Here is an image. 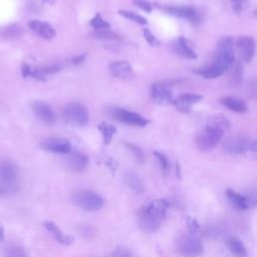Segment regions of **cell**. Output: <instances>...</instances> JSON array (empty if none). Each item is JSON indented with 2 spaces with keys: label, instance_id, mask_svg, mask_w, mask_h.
Masks as SVG:
<instances>
[{
  "label": "cell",
  "instance_id": "37",
  "mask_svg": "<svg viewBox=\"0 0 257 257\" xmlns=\"http://www.w3.org/2000/svg\"><path fill=\"white\" fill-rule=\"evenodd\" d=\"M154 155H155V157L159 161V164L162 167V169L164 171L168 170V168H169V161H168L167 157L165 155H163V154L159 153V152H154Z\"/></svg>",
  "mask_w": 257,
  "mask_h": 257
},
{
  "label": "cell",
  "instance_id": "40",
  "mask_svg": "<svg viewBox=\"0 0 257 257\" xmlns=\"http://www.w3.org/2000/svg\"><path fill=\"white\" fill-rule=\"evenodd\" d=\"M143 33H144V38L146 39V40L149 42L150 45H155L157 43V40L155 36H154V34L148 28H145L143 30Z\"/></svg>",
  "mask_w": 257,
  "mask_h": 257
},
{
  "label": "cell",
  "instance_id": "42",
  "mask_svg": "<svg viewBox=\"0 0 257 257\" xmlns=\"http://www.w3.org/2000/svg\"><path fill=\"white\" fill-rule=\"evenodd\" d=\"M4 239V230L2 228V226L0 225V242H2Z\"/></svg>",
  "mask_w": 257,
  "mask_h": 257
},
{
  "label": "cell",
  "instance_id": "12",
  "mask_svg": "<svg viewBox=\"0 0 257 257\" xmlns=\"http://www.w3.org/2000/svg\"><path fill=\"white\" fill-rule=\"evenodd\" d=\"M40 147L47 152L58 153V154H67L72 151L71 142L62 138H48L42 141Z\"/></svg>",
  "mask_w": 257,
  "mask_h": 257
},
{
  "label": "cell",
  "instance_id": "43",
  "mask_svg": "<svg viewBox=\"0 0 257 257\" xmlns=\"http://www.w3.org/2000/svg\"><path fill=\"white\" fill-rule=\"evenodd\" d=\"M44 3H48V4H54L56 0H43Z\"/></svg>",
  "mask_w": 257,
  "mask_h": 257
},
{
  "label": "cell",
  "instance_id": "24",
  "mask_svg": "<svg viewBox=\"0 0 257 257\" xmlns=\"http://www.w3.org/2000/svg\"><path fill=\"white\" fill-rule=\"evenodd\" d=\"M125 183L129 188H131V189L135 192L141 193L145 190V187H144L142 180L139 178L138 175L133 173V172H128L125 175Z\"/></svg>",
  "mask_w": 257,
  "mask_h": 257
},
{
  "label": "cell",
  "instance_id": "31",
  "mask_svg": "<svg viewBox=\"0 0 257 257\" xmlns=\"http://www.w3.org/2000/svg\"><path fill=\"white\" fill-rule=\"evenodd\" d=\"M6 257H28L24 248L17 244H10L5 251Z\"/></svg>",
  "mask_w": 257,
  "mask_h": 257
},
{
  "label": "cell",
  "instance_id": "6",
  "mask_svg": "<svg viewBox=\"0 0 257 257\" xmlns=\"http://www.w3.org/2000/svg\"><path fill=\"white\" fill-rule=\"evenodd\" d=\"M110 116L118 122H121L134 127H146L150 122L148 119L144 118L139 114L119 108L111 109Z\"/></svg>",
  "mask_w": 257,
  "mask_h": 257
},
{
  "label": "cell",
  "instance_id": "2",
  "mask_svg": "<svg viewBox=\"0 0 257 257\" xmlns=\"http://www.w3.org/2000/svg\"><path fill=\"white\" fill-rule=\"evenodd\" d=\"M234 59L235 56L232 39L230 37H224L218 43L213 64L221 67L222 70L226 72L230 70L234 64Z\"/></svg>",
  "mask_w": 257,
  "mask_h": 257
},
{
  "label": "cell",
  "instance_id": "27",
  "mask_svg": "<svg viewBox=\"0 0 257 257\" xmlns=\"http://www.w3.org/2000/svg\"><path fill=\"white\" fill-rule=\"evenodd\" d=\"M99 130L102 136V140H104L105 145H109L112 142L114 136L117 134V128L105 122H102L99 126Z\"/></svg>",
  "mask_w": 257,
  "mask_h": 257
},
{
  "label": "cell",
  "instance_id": "23",
  "mask_svg": "<svg viewBox=\"0 0 257 257\" xmlns=\"http://www.w3.org/2000/svg\"><path fill=\"white\" fill-rule=\"evenodd\" d=\"M227 246L230 252L236 257H247V250L238 238L231 237L227 240Z\"/></svg>",
  "mask_w": 257,
  "mask_h": 257
},
{
  "label": "cell",
  "instance_id": "7",
  "mask_svg": "<svg viewBox=\"0 0 257 257\" xmlns=\"http://www.w3.org/2000/svg\"><path fill=\"white\" fill-rule=\"evenodd\" d=\"M177 250L184 257H199L204 247L202 242L194 236H183L177 242Z\"/></svg>",
  "mask_w": 257,
  "mask_h": 257
},
{
  "label": "cell",
  "instance_id": "30",
  "mask_svg": "<svg viewBox=\"0 0 257 257\" xmlns=\"http://www.w3.org/2000/svg\"><path fill=\"white\" fill-rule=\"evenodd\" d=\"M90 25L93 28H95L96 30H105V29H109L111 27L110 23L102 19L100 13H97L94 16V19L90 21Z\"/></svg>",
  "mask_w": 257,
  "mask_h": 257
},
{
  "label": "cell",
  "instance_id": "19",
  "mask_svg": "<svg viewBox=\"0 0 257 257\" xmlns=\"http://www.w3.org/2000/svg\"><path fill=\"white\" fill-rule=\"evenodd\" d=\"M203 99L202 96L197 95V94H182L178 97L176 100H173V104L177 107L178 110L182 112H188L189 111V108L191 105L196 104V102H199Z\"/></svg>",
  "mask_w": 257,
  "mask_h": 257
},
{
  "label": "cell",
  "instance_id": "18",
  "mask_svg": "<svg viewBox=\"0 0 257 257\" xmlns=\"http://www.w3.org/2000/svg\"><path fill=\"white\" fill-rule=\"evenodd\" d=\"M226 195H227L229 202L232 204V206L236 208L237 210L245 211L250 208L251 201L248 197L239 194L236 191L231 190V189H227Z\"/></svg>",
  "mask_w": 257,
  "mask_h": 257
},
{
  "label": "cell",
  "instance_id": "14",
  "mask_svg": "<svg viewBox=\"0 0 257 257\" xmlns=\"http://www.w3.org/2000/svg\"><path fill=\"white\" fill-rule=\"evenodd\" d=\"M173 50L175 51V54H177L181 58L188 59H197V54L193 48L192 43L184 37H180L175 40V42L173 43Z\"/></svg>",
  "mask_w": 257,
  "mask_h": 257
},
{
  "label": "cell",
  "instance_id": "39",
  "mask_svg": "<svg viewBox=\"0 0 257 257\" xmlns=\"http://www.w3.org/2000/svg\"><path fill=\"white\" fill-rule=\"evenodd\" d=\"M187 225H188V229H189V231L192 234H195L199 230L198 222L193 218H188L187 219Z\"/></svg>",
  "mask_w": 257,
  "mask_h": 257
},
{
  "label": "cell",
  "instance_id": "1",
  "mask_svg": "<svg viewBox=\"0 0 257 257\" xmlns=\"http://www.w3.org/2000/svg\"><path fill=\"white\" fill-rule=\"evenodd\" d=\"M169 202L165 199L154 200L145 206L139 216L141 228L149 233L157 231L166 219Z\"/></svg>",
  "mask_w": 257,
  "mask_h": 257
},
{
  "label": "cell",
  "instance_id": "26",
  "mask_svg": "<svg viewBox=\"0 0 257 257\" xmlns=\"http://www.w3.org/2000/svg\"><path fill=\"white\" fill-rule=\"evenodd\" d=\"M195 73L201 77H203L204 79H216L220 76L223 75L225 72L222 70L221 67L215 65V64H212L208 67H205V68H202V70H198V71H195Z\"/></svg>",
  "mask_w": 257,
  "mask_h": 257
},
{
  "label": "cell",
  "instance_id": "22",
  "mask_svg": "<svg viewBox=\"0 0 257 257\" xmlns=\"http://www.w3.org/2000/svg\"><path fill=\"white\" fill-rule=\"evenodd\" d=\"M89 164L88 157L81 153H75L73 156H71L67 160V166L74 172L80 173L87 168Z\"/></svg>",
  "mask_w": 257,
  "mask_h": 257
},
{
  "label": "cell",
  "instance_id": "35",
  "mask_svg": "<svg viewBox=\"0 0 257 257\" xmlns=\"http://www.w3.org/2000/svg\"><path fill=\"white\" fill-rule=\"evenodd\" d=\"M230 1L232 3L233 9L237 13L242 12L249 5L248 0H230Z\"/></svg>",
  "mask_w": 257,
  "mask_h": 257
},
{
  "label": "cell",
  "instance_id": "32",
  "mask_svg": "<svg viewBox=\"0 0 257 257\" xmlns=\"http://www.w3.org/2000/svg\"><path fill=\"white\" fill-rule=\"evenodd\" d=\"M125 145L128 148V150L132 152V154H133L135 159L137 161H138L139 163H144V161H145V155H144L143 151L138 146H136L134 144H130V143H126Z\"/></svg>",
  "mask_w": 257,
  "mask_h": 257
},
{
  "label": "cell",
  "instance_id": "34",
  "mask_svg": "<svg viewBox=\"0 0 257 257\" xmlns=\"http://www.w3.org/2000/svg\"><path fill=\"white\" fill-rule=\"evenodd\" d=\"M95 38L99 39V40H119V37L117 34H115L114 32H111L109 29H105V30H97V32L94 33Z\"/></svg>",
  "mask_w": 257,
  "mask_h": 257
},
{
  "label": "cell",
  "instance_id": "13",
  "mask_svg": "<svg viewBox=\"0 0 257 257\" xmlns=\"http://www.w3.org/2000/svg\"><path fill=\"white\" fill-rule=\"evenodd\" d=\"M165 11L171 15L187 20L193 23L199 22L200 20L198 11L190 6H167L165 7Z\"/></svg>",
  "mask_w": 257,
  "mask_h": 257
},
{
  "label": "cell",
  "instance_id": "5",
  "mask_svg": "<svg viewBox=\"0 0 257 257\" xmlns=\"http://www.w3.org/2000/svg\"><path fill=\"white\" fill-rule=\"evenodd\" d=\"M74 202L85 211H98L104 206V201L91 190H79L73 195Z\"/></svg>",
  "mask_w": 257,
  "mask_h": 257
},
{
  "label": "cell",
  "instance_id": "17",
  "mask_svg": "<svg viewBox=\"0 0 257 257\" xmlns=\"http://www.w3.org/2000/svg\"><path fill=\"white\" fill-rule=\"evenodd\" d=\"M237 48L245 61H250L255 54V41L249 37H240L236 41Z\"/></svg>",
  "mask_w": 257,
  "mask_h": 257
},
{
  "label": "cell",
  "instance_id": "10",
  "mask_svg": "<svg viewBox=\"0 0 257 257\" xmlns=\"http://www.w3.org/2000/svg\"><path fill=\"white\" fill-rule=\"evenodd\" d=\"M32 111L38 117V119H40L41 122H43L44 124L47 125H53L56 122V116L55 113L51 109V107L47 104L45 101L42 100H38V101H34L32 106Z\"/></svg>",
  "mask_w": 257,
  "mask_h": 257
},
{
  "label": "cell",
  "instance_id": "36",
  "mask_svg": "<svg viewBox=\"0 0 257 257\" xmlns=\"http://www.w3.org/2000/svg\"><path fill=\"white\" fill-rule=\"evenodd\" d=\"M113 257H133L131 251L123 246H119L113 253Z\"/></svg>",
  "mask_w": 257,
  "mask_h": 257
},
{
  "label": "cell",
  "instance_id": "3",
  "mask_svg": "<svg viewBox=\"0 0 257 257\" xmlns=\"http://www.w3.org/2000/svg\"><path fill=\"white\" fill-rule=\"evenodd\" d=\"M224 133V131H222L218 128L206 125L205 129L201 131L197 136V148L202 152H208L214 149L219 144L221 139L223 138Z\"/></svg>",
  "mask_w": 257,
  "mask_h": 257
},
{
  "label": "cell",
  "instance_id": "33",
  "mask_svg": "<svg viewBox=\"0 0 257 257\" xmlns=\"http://www.w3.org/2000/svg\"><path fill=\"white\" fill-rule=\"evenodd\" d=\"M232 73H231V76H230V78H231V83L233 84L234 83V85H238L239 83H240V81H241V76H242V74H241V67H240V64H239V63H236V65L234 66V65H232Z\"/></svg>",
  "mask_w": 257,
  "mask_h": 257
},
{
  "label": "cell",
  "instance_id": "25",
  "mask_svg": "<svg viewBox=\"0 0 257 257\" xmlns=\"http://www.w3.org/2000/svg\"><path fill=\"white\" fill-rule=\"evenodd\" d=\"M206 125H209V126L218 128V129H220L222 131H224V132H226L230 128L229 119L226 117H224L223 115H221V114L211 116L208 119V121H207V124Z\"/></svg>",
  "mask_w": 257,
  "mask_h": 257
},
{
  "label": "cell",
  "instance_id": "38",
  "mask_svg": "<svg viewBox=\"0 0 257 257\" xmlns=\"http://www.w3.org/2000/svg\"><path fill=\"white\" fill-rule=\"evenodd\" d=\"M134 3L138 7H140L141 9H143L149 13L153 9V4L149 1H146V0H134Z\"/></svg>",
  "mask_w": 257,
  "mask_h": 257
},
{
  "label": "cell",
  "instance_id": "15",
  "mask_svg": "<svg viewBox=\"0 0 257 257\" xmlns=\"http://www.w3.org/2000/svg\"><path fill=\"white\" fill-rule=\"evenodd\" d=\"M28 26L34 33H37L39 37H40L41 39H44L46 40H51L56 37V34H57L55 28L50 24L43 22V21H40V20H38L29 21Z\"/></svg>",
  "mask_w": 257,
  "mask_h": 257
},
{
  "label": "cell",
  "instance_id": "9",
  "mask_svg": "<svg viewBox=\"0 0 257 257\" xmlns=\"http://www.w3.org/2000/svg\"><path fill=\"white\" fill-rule=\"evenodd\" d=\"M151 97L159 105L172 104L174 100L172 91L165 83H154L151 87Z\"/></svg>",
  "mask_w": 257,
  "mask_h": 257
},
{
  "label": "cell",
  "instance_id": "28",
  "mask_svg": "<svg viewBox=\"0 0 257 257\" xmlns=\"http://www.w3.org/2000/svg\"><path fill=\"white\" fill-rule=\"evenodd\" d=\"M119 14H121L123 17H125V19L133 21V22H136L138 23L140 25H146L148 23L147 20L144 19L143 16L137 14L133 11H128V10H119Z\"/></svg>",
  "mask_w": 257,
  "mask_h": 257
},
{
  "label": "cell",
  "instance_id": "20",
  "mask_svg": "<svg viewBox=\"0 0 257 257\" xmlns=\"http://www.w3.org/2000/svg\"><path fill=\"white\" fill-rule=\"evenodd\" d=\"M220 102L223 106H225L227 109H229L230 111H233L235 113L243 114V113H246L248 110L246 102L243 99L235 98V97L222 98L220 99Z\"/></svg>",
  "mask_w": 257,
  "mask_h": 257
},
{
  "label": "cell",
  "instance_id": "29",
  "mask_svg": "<svg viewBox=\"0 0 257 257\" xmlns=\"http://www.w3.org/2000/svg\"><path fill=\"white\" fill-rule=\"evenodd\" d=\"M23 30L22 27L20 26L19 24H12L10 26L5 27L2 30V34L5 39H17L20 38L21 34H22Z\"/></svg>",
  "mask_w": 257,
  "mask_h": 257
},
{
  "label": "cell",
  "instance_id": "21",
  "mask_svg": "<svg viewBox=\"0 0 257 257\" xmlns=\"http://www.w3.org/2000/svg\"><path fill=\"white\" fill-rule=\"evenodd\" d=\"M44 226L45 228L53 234L57 240L63 244V245H71L74 243V237L70 236V235H66L64 234L58 226L57 224H55L54 222H51V221H45L44 222Z\"/></svg>",
  "mask_w": 257,
  "mask_h": 257
},
{
  "label": "cell",
  "instance_id": "8",
  "mask_svg": "<svg viewBox=\"0 0 257 257\" xmlns=\"http://www.w3.org/2000/svg\"><path fill=\"white\" fill-rule=\"evenodd\" d=\"M253 142L242 135H236L229 138L224 144V151L230 155H240L246 151H250Z\"/></svg>",
  "mask_w": 257,
  "mask_h": 257
},
{
  "label": "cell",
  "instance_id": "11",
  "mask_svg": "<svg viewBox=\"0 0 257 257\" xmlns=\"http://www.w3.org/2000/svg\"><path fill=\"white\" fill-rule=\"evenodd\" d=\"M19 178V171L14 164L8 161L0 162V182L7 187L16 185Z\"/></svg>",
  "mask_w": 257,
  "mask_h": 257
},
{
  "label": "cell",
  "instance_id": "16",
  "mask_svg": "<svg viewBox=\"0 0 257 257\" xmlns=\"http://www.w3.org/2000/svg\"><path fill=\"white\" fill-rule=\"evenodd\" d=\"M109 71L111 76L122 79H129L134 75L132 65L125 60L112 62L109 66Z\"/></svg>",
  "mask_w": 257,
  "mask_h": 257
},
{
  "label": "cell",
  "instance_id": "4",
  "mask_svg": "<svg viewBox=\"0 0 257 257\" xmlns=\"http://www.w3.org/2000/svg\"><path fill=\"white\" fill-rule=\"evenodd\" d=\"M62 117L64 121L72 126L83 127L89 123V113L78 102H70L63 107Z\"/></svg>",
  "mask_w": 257,
  "mask_h": 257
},
{
  "label": "cell",
  "instance_id": "41",
  "mask_svg": "<svg viewBox=\"0 0 257 257\" xmlns=\"http://www.w3.org/2000/svg\"><path fill=\"white\" fill-rule=\"evenodd\" d=\"M84 59H85V54L78 56V57L73 59V63L76 64V65H79V64H80V63H82L84 61Z\"/></svg>",
  "mask_w": 257,
  "mask_h": 257
}]
</instances>
